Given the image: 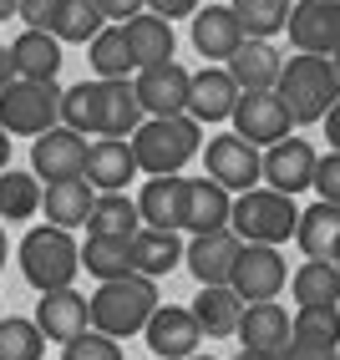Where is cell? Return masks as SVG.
<instances>
[{"label":"cell","mask_w":340,"mask_h":360,"mask_svg":"<svg viewBox=\"0 0 340 360\" xmlns=\"http://www.w3.org/2000/svg\"><path fill=\"white\" fill-rule=\"evenodd\" d=\"M148 11H158L168 20H183V15H199L203 6H199V0H148Z\"/></svg>","instance_id":"cell-44"},{"label":"cell","mask_w":340,"mask_h":360,"mask_svg":"<svg viewBox=\"0 0 340 360\" xmlns=\"http://www.w3.org/2000/svg\"><path fill=\"white\" fill-rule=\"evenodd\" d=\"M96 6L107 11V20H132V15L148 11V0H96Z\"/></svg>","instance_id":"cell-45"},{"label":"cell","mask_w":340,"mask_h":360,"mask_svg":"<svg viewBox=\"0 0 340 360\" xmlns=\"http://www.w3.org/2000/svg\"><path fill=\"white\" fill-rule=\"evenodd\" d=\"M203 167H208L213 183L229 188V193H249V188L264 183V158H259L254 142L239 137V132H218V137H208Z\"/></svg>","instance_id":"cell-7"},{"label":"cell","mask_w":340,"mask_h":360,"mask_svg":"<svg viewBox=\"0 0 340 360\" xmlns=\"http://www.w3.org/2000/svg\"><path fill=\"white\" fill-rule=\"evenodd\" d=\"M289 335H295V320H289V309L275 304V300H259V304H244V320H239V340L249 350H284Z\"/></svg>","instance_id":"cell-25"},{"label":"cell","mask_w":340,"mask_h":360,"mask_svg":"<svg viewBox=\"0 0 340 360\" xmlns=\"http://www.w3.org/2000/svg\"><path fill=\"white\" fill-rule=\"evenodd\" d=\"M142 340H148V350L158 360H188L203 345V325L193 315V304H158V315L148 320Z\"/></svg>","instance_id":"cell-10"},{"label":"cell","mask_w":340,"mask_h":360,"mask_svg":"<svg viewBox=\"0 0 340 360\" xmlns=\"http://www.w3.org/2000/svg\"><path fill=\"white\" fill-rule=\"evenodd\" d=\"M234 71V82L244 86V91H275L279 86V71H284V56L275 51V41H244L234 51V61H224Z\"/></svg>","instance_id":"cell-26"},{"label":"cell","mask_w":340,"mask_h":360,"mask_svg":"<svg viewBox=\"0 0 340 360\" xmlns=\"http://www.w3.org/2000/svg\"><path fill=\"white\" fill-rule=\"evenodd\" d=\"M158 279L153 274H122V279H102L92 295V325L127 340V335H142L148 320L158 315Z\"/></svg>","instance_id":"cell-1"},{"label":"cell","mask_w":340,"mask_h":360,"mask_svg":"<svg viewBox=\"0 0 340 360\" xmlns=\"http://www.w3.org/2000/svg\"><path fill=\"white\" fill-rule=\"evenodd\" d=\"M87 158H92V142L77 127H51L31 142V173L46 183H61V178H87Z\"/></svg>","instance_id":"cell-8"},{"label":"cell","mask_w":340,"mask_h":360,"mask_svg":"<svg viewBox=\"0 0 340 360\" xmlns=\"http://www.w3.org/2000/svg\"><path fill=\"white\" fill-rule=\"evenodd\" d=\"M300 213L305 208H295L289 193L259 183V188H249V193H234V219L229 224L239 229L244 244H289L295 229H300Z\"/></svg>","instance_id":"cell-5"},{"label":"cell","mask_w":340,"mask_h":360,"mask_svg":"<svg viewBox=\"0 0 340 360\" xmlns=\"http://www.w3.org/2000/svg\"><path fill=\"white\" fill-rule=\"evenodd\" d=\"M6 167H11V132L0 127V173H6Z\"/></svg>","instance_id":"cell-48"},{"label":"cell","mask_w":340,"mask_h":360,"mask_svg":"<svg viewBox=\"0 0 340 360\" xmlns=\"http://www.w3.org/2000/svg\"><path fill=\"white\" fill-rule=\"evenodd\" d=\"M188 360H218V355H203V350H193V355H188Z\"/></svg>","instance_id":"cell-52"},{"label":"cell","mask_w":340,"mask_h":360,"mask_svg":"<svg viewBox=\"0 0 340 360\" xmlns=\"http://www.w3.org/2000/svg\"><path fill=\"white\" fill-rule=\"evenodd\" d=\"M183 188H188V178H178V173H163V178H148V183H142V193H137L142 224H153V229H178V224H183Z\"/></svg>","instance_id":"cell-31"},{"label":"cell","mask_w":340,"mask_h":360,"mask_svg":"<svg viewBox=\"0 0 340 360\" xmlns=\"http://www.w3.org/2000/svg\"><path fill=\"white\" fill-rule=\"evenodd\" d=\"M295 244L305 249V259H330V254H335V244H340V203L315 198V203L300 213Z\"/></svg>","instance_id":"cell-30"},{"label":"cell","mask_w":340,"mask_h":360,"mask_svg":"<svg viewBox=\"0 0 340 360\" xmlns=\"http://www.w3.org/2000/svg\"><path fill=\"white\" fill-rule=\"evenodd\" d=\"M102 26H107V11L96 6V0H61V11L51 20V31L61 41H77V46H87Z\"/></svg>","instance_id":"cell-37"},{"label":"cell","mask_w":340,"mask_h":360,"mask_svg":"<svg viewBox=\"0 0 340 360\" xmlns=\"http://www.w3.org/2000/svg\"><path fill=\"white\" fill-rule=\"evenodd\" d=\"M315 167H320V153H315L310 142H300V137H284V142H275V148L264 153V183L295 198L305 188H315Z\"/></svg>","instance_id":"cell-15"},{"label":"cell","mask_w":340,"mask_h":360,"mask_svg":"<svg viewBox=\"0 0 340 360\" xmlns=\"http://www.w3.org/2000/svg\"><path fill=\"white\" fill-rule=\"evenodd\" d=\"M340 345L330 340H310V335H289V345L279 350V360H335Z\"/></svg>","instance_id":"cell-42"},{"label":"cell","mask_w":340,"mask_h":360,"mask_svg":"<svg viewBox=\"0 0 340 360\" xmlns=\"http://www.w3.org/2000/svg\"><path fill=\"white\" fill-rule=\"evenodd\" d=\"M92 203H96V188L87 178H61V183H46V224H61V229H82L92 219Z\"/></svg>","instance_id":"cell-28"},{"label":"cell","mask_w":340,"mask_h":360,"mask_svg":"<svg viewBox=\"0 0 340 360\" xmlns=\"http://www.w3.org/2000/svg\"><path fill=\"white\" fill-rule=\"evenodd\" d=\"M199 142H203V122L193 112H173V117H148L132 132V153L148 178H163L199 158Z\"/></svg>","instance_id":"cell-3"},{"label":"cell","mask_w":340,"mask_h":360,"mask_svg":"<svg viewBox=\"0 0 340 360\" xmlns=\"http://www.w3.org/2000/svg\"><path fill=\"white\" fill-rule=\"evenodd\" d=\"M234 15H239V26H244V36L254 41H275L279 31H289V0H229Z\"/></svg>","instance_id":"cell-35"},{"label":"cell","mask_w":340,"mask_h":360,"mask_svg":"<svg viewBox=\"0 0 340 360\" xmlns=\"http://www.w3.org/2000/svg\"><path fill=\"white\" fill-rule=\"evenodd\" d=\"M295 304H340V264L335 259H305L289 274Z\"/></svg>","instance_id":"cell-32"},{"label":"cell","mask_w":340,"mask_h":360,"mask_svg":"<svg viewBox=\"0 0 340 360\" xmlns=\"http://www.w3.org/2000/svg\"><path fill=\"white\" fill-rule=\"evenodd\" d=\"M87 229H92V233H127V238H132V233L142 229V208H137V198H127V193H96Z\"/></svg>","instance_id":"cell-36"},{"label":"cell","mask_w":340,"mask_h":360,"mask_svg":"<svg viewBox=\"0 0 340 360\" xmlns=\"http://www.w3.org/2000/svg\"><path fill=\"white\" fill-rule=\"evenodd\" d=\"M0 320H6V309H0Z\"/></svg>","instance_id":"cell-55"},{"label":"cell","mask_w":340,"mask_h":360,"mask_svg":"<svg viewBox=\"0 0 340 360\" xmlns=\"http://www.w3.org/2000/svg\"><path fill=\"white\" fill-rule=\"evenodd\" d=\"M137 153L132 137H96L92 158H87V183L96 193H127V183H137Z\"/></svg>","instance_id":"cell-16"},{"label":"cell","mask_w":340,"mask_h":360,"mask_svg":"<svg viewBox=\"0 0 340 360\" xmlns=\"http://www.w3.org/2000/svg\"><path fill=\"white\" fill-rule=\"evenodd\" d=\"M279 97L284 107L295 112V127L305 122H325L330 107L340 102V77H335V61L330 56H315V51H295L284 56V71H279Z\"/></svg>","instance_id":"cell-2"},{"label":"cell","mask_w":340,"mask_h":360,"mask_svg":"<svg viewBox=\"0 0 340 360\" xmlns=\"http://www.w3.org/2000/svg\"><path fill=\"white\" fill-rule=\"evenodd\" d=\"M56 11H61V0H20V20H26V26H41V31H51Z\"/></svg>","instance_id":"cell-43"},{"label":"cell","mask_w":340,"mask_h":360,"mask_svg":"<svg viewBox=\"0 0 340 360\" xmlns=\"http://www.w3.org/2000/svg\"><path fill=\"white\" fill-rule=\"evenodd\" d=\"M234 360H279V355H275V350H249V345H244Z\"/></svg>","instance_id":"cell-49"},{"label":"cell","mask_w":340,"mask_h":360,"mask_svg":"<svg viewBox=\"0 0 340 360\" xmlns=\"http://www.w3.org/2000/svg\"><path fill=\"white\" fill-rule=\"evenodd\" d=\"M289 127H295V112L284 107L279 91H244L239 107H234V132L249 137L254 148H275V142H284Z\"/></svg>","instance_id":"cell-9"},{"label":"cell","mask_w":340,"mask_h":360,"mask_svg":"<svg viewBox=\"0 0 340 360\" xmlns=\"http://www.w3.org/2000/svg\"><path fill=\"white\" fill-rule=\"evenodd\" d=\"M325 142H330V148H340V102H335L330 117H325Z\"/></svg>","instance_id":"cell-47"},{"label":"cell","mask_w":340,"mask_h":360,"mask_svg":"<svg viewBox=\"0 0 340 360\" xmlns=\"http://www.w3.org/2000/svg\"><path fill=\"white\" fill-rule=\"evenodd\" d=\"M330 61H335V77H340V51H335V56H330Z\"/></svg>","instance_id":"cell-53"},{"label":"cell","mask_w":340,"mask_h":360,"mask_svg":"<svg viewBox=\"0 0 340 360\" xmlns=\"http://www.w3.org/2000/svg\"><path fill=\"white\" fill-rule=\"evenodd\" d=\"M315 193L330 198V203H340V148L320 153V167H315Z\"/></svg>","instance_id":"cell-41"},{"label":"cell","mask_w":340,"mask_h":360,"mask_svg":"<svg viewBox=\"0 0 340 360\" xmlns=\"http://www.w3.org/2000/svg\"><path fill=\"white\" fill-rule=\"evenodd\" d=\"M330 259H335V264H340V244H335V254H330Z\"/></svg>","instance_id":"cell-54"},{"label":"cell","mask_w":340,"mask_h":360,"mask_svg":"<svg viewBox=\"0 0 340 360\" xmlns=\"http://www.w3.org/2000/svg\"><path fill=\"white\" fill-rule=\"evenodd\" d=\"M289 41H295V51L335 56L340 51V0H300L289 11Z\"/></svg>","instance_id":"cell-13"},{"label":"cell","mask_w":340,"mask_h":360,"mask_svg":"<svg viewBox=\"0 0 340 360\" xmlns=\"http://www.w3.org/2000/svg\"><path fill=\"white\" fill-rule=\"evenodd\" d=\"M244 26H239L234 6H203L193 15V51L208 61H234V51L244 46Z\"/></svg>","instance_id":"cell-20"},{"label":"cell","mask_w":340,"mask_h":360,"mask_svg":"<svg viewBox=\"0 0 340 360\" xmlns=\"http://www.w3.org/2000/svg\"><path fill=\"white\" fill-rule=\"evenodd\" d=\"M229 284H234L249 304L279 300V290L289 284V269H284V259H279V244H244V254H239Z\"/></svg>","instance_id":"cell-12"},{"label":"cell","mask_w":340,"mask_h":360,"mask_svg":"<svg viewBox=\"0 0 340 360\" xmlns=\"http://www.w3.org/2000/svg\"><path fill=\"white\" fill-rule=\"evenodd\" d=\"M61 36L56 31H41V26H26L15 41H11V56H15V71L31 82H56L61 71Z\"/></svg>","instance_id":"cell-24"},{"label":"cell","mask_w":340,"mask_h":360,"mask_svg":"<svg viewBox=\"0 0 340 360\" xmlns=\"http://www.w3.org/2000/svg\"><path fill=\"white\" fill-rule=\"evenodd\" d=\"M244 97V86L234 82L229 66H203L193 71V91H188V112L199 122H234V107Z\"/></svg>","instance_id":"cell-17"},{"label":"cell","mask_w":340,"mask_h":360,"mask_svg":"<svg viewBox=\"0 0 340 360\" xmlns=\"http://www.w3.org/2000/svg\"><path fill=\"white\" fill-rule=\"evenodd\" d=\"M137 97L148 107V117H173V112H188V91H193V71L178 66V61H163V66H142L137 77Z\"/></svg>","instance_id":"cell-14"},{"label":"cell","mask_w":340,"mask_h":360,"mask_svg":"<svg viewBox=\"0 0 340 360\" xmlns=\"http://www.w3.org/2000/svg\"><path fill=\"white\" fill-rule=\"evenodd\" d=\"M229 219H234V193H229V188L213 183L208 173L203 178H188V188H183V224L178 229L213 233V229H229Z\"/></svg>","instance_id":"cell-18"},{"label":"cell","mask_w":340,"mask_h":360,"mask_svg":"<svg viewBox=\"0 0 340 360\" xmlns=\"http://www.w3.org/2000/svg\"><path fill=\"white\" fill-rule=\"evenodd\" d=\"M11 15H20V0H0V20H11Z\"/></svg>","instance_id":"cell-50"},{"label":"cell","mask_w":340,"mask_h":360,"mask_svg":"<svg viewBox=\"0 0 340 360\" xmlns=\"http://www.w3.org/2000/svg\"><path fill=\"white\" fill-rule=\"evenodd\" d=\"M41 198H46V188H41L36 173H20V167H6V173H0V219H6V224L36 219Z\"/></svg>","instance_id":"cell-33"},{"label":"cell","mask_w":340,"mask_h":360,"mask_svg":"<svg viewBox=\"0 0 340 360\" xmlns=\"http://www.w3.org/2000/svg\"><path fill=\"white\" fill-rule=\"evenodd\" d=\"M36 325L46 330V340L66 345V340H77L82 330H92V300L77 295L71 284H61V290H46L41 304H36Z\"/></svg>","instance_id":"cell-19"},{"label":"cell","mask_w":340,"mask_h":360,"mask_svg":"<svg viewBox=\"0 0 340 360\" xmlns=\"http://www.w3.org/2000/svg\"><path fill=\"white\" fill-rule=\"evenodd\" d=\"M15 259H20V274H26V284H31L36 295L61 290V284H71V279L82 274V244H77L71 229H61V224L31 229L26 238H20Z\"/></svg>","instance_id":"cell-4"},{"label":"cell","mask_w":340,"mask_h":360,"mask_svg":"<svg viewBox=\"0 0 340 360\" xmlns=\"http://www.w3.org/2000/svg\"><path fill=\"white\" fill-rule=\"evenodd\" d=\"M102 107H107V86L96 77L77 82V86H66V97H61V122L87 132V137H102Z\"/></svg>","instance_id":"cell-34"},{"label":"cell","mask_w":340,"mask_h":360,"mask_svg":"<svg viewBox=\"0 0 340 360\" xmlns=\"http://www.w3.org/2000/svg\"><path fill=\"white\" fill-rule=\"evenodd\" d=\"M295 335L340 345V304H300L295 309Z\"/></svg>","instance_id":"cell-39"},{"label":"cell","mask_w":340,"mask_h":360,"mask_svg":"<svg viewBox=\"0 0 340 360\" xmlns=\"http://www.w3.org/2000/svg\"><path fill=\"white\" fill-rule=\"evenodd\" d=\"M335 360H340V350H335Z\"/></svg>","instance_id":"cell-56"},{"label":"cell","mask_w":340,"mask_h":360,"mask_svg":"<svg viewBox=\"0 0 340 360\" xmlns=\"http://www.w3.org/2000/svg\"><path fill=\"white\" fill-rule=\"evenodd\" d=\"M11 82H20V71H15V56H11V46H0V91H6Z\"/></svg>","instance_id":"cell-46"},{"label":"cell","mask_w":340,"mask_h":360,"mask_svg":"<svg viewBox=\"0 0 340 360\" xmlns=\"http://www.w3.org/2000/svg\"><path fill=\"white\" fill-rule=\"evenodd\" d=\"M6 254H11V244H6V229H0V274H6Z\"/></svg>","instance_id":"cell-51"},{"label":"cell","mask_w":340,"mask_h":360,"mask_svg":"<svg viewBox=\"0 0 340 360\" xmlns=\"http://www.w3.org/2000/svg\"><path fill=\"white\" fill-rule=\"evenodd\" d=\"M122 26H127V41H132L137 71H142V66H163V61H173V46H178V36H173V20H168V15H158V11H142V15L122 20Z\"/></svg>","instance_id":"cell-27"},{"label":"cell","mask_w":340,"mask_h":360,"mask_svg":"<svg viewBox=\"0 0 340 360\" xmlns=\"http://www.w3.org/2000/svg\"><path fill=\"white\" fill-rule=\"evenodd\" d=\"M61 360H122V345H117V335L92 325V330L77 335V340L61 345Z\"/></svg>","instance_id":"cell-40"},{"label":"cell","mask_w":340,"mask_h":360,"mask_svg":"<svg viewBox=\"0 0 340 360\" xmlns=\"http://www.w3.org/2000/svg\"><path fill=\"white\" fill-rule=\"evenodd\" d=\"M61 97H66V91L56 82L20 77V82H11L6 91H0V127H6L11 137L51 132V127H61Z\"/></svg>","instance_id":"cell-6"},{"label":"cell","mask_w":340,"mask_h":360,"mask_svg":"<svg viewBox=\"0 0 340 360\" xmlns=\"http://www.w3.org/2000/svg\"><path fill=\"white\" fill-rule=\"evenodd\" d=\"M239 254H244V238H239V229L229 224V229H213V233H193L183 264H188V274L199 284H229Z\"/></svg>","instance_id":"cell-11"},{"label":"cell","mask_w":340,"mask_h":360,"mask_svg":"<svg viewBox=\"0 0 340 360\" xmlns=\"http://www.w3.org/2000/svg\"><path fill=\"white\" fill-rule=\"evenodd\" d=\"M183 254H188V244L178 238V229H153V224H142V229L132 233V269H137V274L163 279V274H173L178 264H183Z\"/></svg>","instance_id":"cell-23"},{"label":"cell","mask_w":340,"mask_h":360,"mask_svg":"<svg viewBox=\"0 0 340 360\" xmlns=\"http://www.w3.org/2000/svg\"><path fill=\"white\" fill-rule=\"evenodd\" d=\"M0 360H46V330L36 320L6 315L0 320Z\"/></svg>","instance_id":"cell-38"},{"label":"cell","mask_w":340,"mask_h":360,"mask_svg":"<svg viewBox=\"0 0 340 360\" xmlns=\"http://www.w3.org/2000/svg\"><path fill=\"white\" fill-rule=\"evenodd\" d=\"M82 269H87L96 284H102V279H122V274H132V238H127V233H92V229H87Z\"/></svg>","instance_id":"cell-29"},{"label":"cell","mask_w":340,"mask_h":360,"mask_svg":"<svg viewBox=\"0 0 340 360\" xmlns=\"http://www.w3.org/2000/svg\"><path fill=\"white\" fill-rule=\"evenodd\" d=\"M244 295L234 284H199V300H193V315H199L208 340H229L239 335V320H244Z\"/></svg>","instance_id":"cell-22"},{"label":"cell","mask_w":340,"mask_h":360,"mask_svg":"<svg viewBox=\"0 0 340 360\" xmlns=\"http://www.w3.org/2000/svg\"><path fill=\"white\" fill-rule=\"evenodd\" d=\"M87 61H92V77L96 82H127L132 77L137 56H132V41H127L122 20H107V26L87 41Z\"/></svg>","instance_id":"cell-21"}]
</instances>
